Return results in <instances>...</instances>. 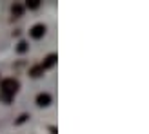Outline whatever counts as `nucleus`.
<instances>
[{
	"label": "nucleus",
	"instance_id": "5",
	"mask_svg": "<svg viewBox=\"0 0 149 134\" xmlns=\"http://www.w3.org/2000/svg\"><path fill=\"white\" fill-rule=\"evenodd\" d=\"M11 15L15 18H20L22 15H24V6H22V4H13L11 6Z\"/></svg>",
	"mask_w": 149,
	"mask_h": 134
},
{
	"label": "nucleus",
	"instance_id": "1",
	"mask_svg": "<svg viewBox=\"0 0 149 134\" xmlns=\"http://www.w3.org/2000/svg\"><path fill=\"white\" fill-rule=\"evenodd\" d=\"M20 82L15 78H4L0 82V100H4L6 103H9L13 100V96L18 93Z\"/></svg>",
	"mask_w": 149,
	"mask_h": 134
},
{
	"label": "nucleus",
	"instance_id": "2",
	"mask_svg": "<svg viewBox=\"0 0 149 134\" xmlns=\"http://www.w3.org/2000/svg\"><path fill=\"white\" fill-rule=\"evenodd\" d=\"M46 31H47V27L44 26V24H35L31 29H29V36L35 38V40H40V38H44Z\"/></svg>",
	"mask_w": 149,
	"mask_h": 134
},
{
	"label": "nucleus",
	"instance_id": "8",
	"mask_svg": "<svg viewBox=\"0 0 149 134\" xmlns=\"http://www.w3.org/2000/svg\"><path fill=\"white\" fill-rule=\"evenodd\" d=\"M29 49V46H27V42H24V40H22V42H18V46H17V53H26V51Z\"/></svg>",
	"mask_w": 149,
	"mask_h": 134
},
{
	"label": "nucleus",
	"instance_id": "9",
	"mask_svg": "<svg viewBox=\"0 0 149 134\" xmlns=\"http://www.w3.org/2000/svg\"><path fill=\"white\" fill-rule=\"evenodd\" d=\"M27 118H29L27 114H20V116H18V120H17V125H20V123H24V122L27 120Z\"/></svg>",
	"mask_w": 149,
	"mask_h": 134
},
{
	"label": "nucleus",
	"instance_id": "6",
	"mask_svg": "<svg viewBox=\"0 0 149 134\" xmlns=\"http://www.w3.org/2000/svg\"><path fill=\"white\" fill-rule=\"evenodd\" d=\"M29 74H31L33 78H38V76H42V74H44V69H42L40 65H33L31 69H29Z\"/></svg>",
	"mask_w": 149,
	"mask_h": 134
},
{
	"label": "nucleus",
	"instance_id": "3",
	"mask_svg": "<svg viewBox=\"0 0 149 134\" xmlns=\"http://www.w3.org/2000/svg\"><path fill=\"white\" fill-rule=\"evenodd\" d=\"M56 60H58V56H56L55 53H53V55H47L46 58H44V62L40 64V67H42L44 71H46V69H51V67L56 64Z\"/></svg>",
	"mask_w": 149,
	"mask_h": 134
},
{
	"label": "nucleus",
	"instance_id": "4",
	"mask_svg": "<svg viewBox=\"0 0 149 134\" xmlns=\"http://www.w3.org/2000/svg\"><path fill=\"white\" fill-rule=\"evenodd\" d=\"M49 103H51V94L40 93L38 96H36V105H38V107H47Z\"/></svg>",
	"mask_w": 149,
	"mask_h": 134
},
{
	"label": "nucleus",
	"instance_id": "7",
	"mask_svg": "<svg viewBox=\"0 0 149 134\" xmlns=\"http://www.w3.org/2000/svg\"><path fill=\"white\" fill-rule=\"evenodd\" d=\"M24 7H27V9H38V7H40V0H27Z\"/></svg>",
	"mask_w": 149,
	"mask_h": 134
}]
</instances>
